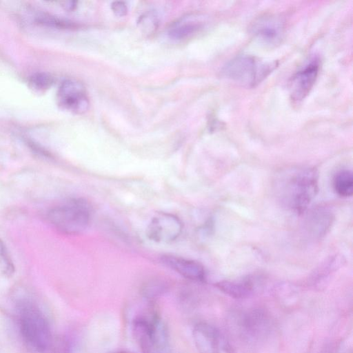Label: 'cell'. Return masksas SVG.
Returning <instances> with one entry per match:
<instances>
[{
	"label": "cell",
	"mask_w": 353,
	"mask_h": 353,
	"mask_svg": "<svg viewBox=\"0 0 353 353\" xmlns=\"http://www.w3.org/2000/svg\"><path fill=\"white\" fill-rule=\"evenodd\" d=\"M123 353H130V352H123Z\"/></svg>",
	"instance_id": "cell-22"
},
{
	"label": "cell",
	"mask_w": 353,
	"mask_h": 353,
	"mask_svg": "<svg viewBox=\"0 0 353 353\" xmlns=\"http://www.w3.org/2000/svg\"><path fill=\"white\" fill-rule=\"evenodd\" d=\"M318 191V174L314 168L293 169L279 184L282 201L298 213L304 212Z\"/></svg>",
	"instance_id": "cell-2"
},
{
	"label": "cell",
	"mask_w": 353,
	"mask_h": 353,
	"mask_svg": "<svg viewBox=\"0 0 353 353\" xmlns=\"http://www.w3.org/2000/svg\"><path fill=\"white\" fill-rule=\"evenodd\" d=\"M52 78L46 73H37L30 79V83L34 89L43 90L48 88L52 83Z\"/></svg>",
	"instance_id": "cell-19"
},
{
	"label": "cell",
	"mask_w": 353,
	"mask_h": 353,
	"mask_svg": "<svg viewBox=\"0 0 353 353\" xmlns=\"http://www.w3.org/2000/svg\"><path fill=\"white\" fill-rule=\"evenodd\" d=\"M192 338L199 353H234L225 336L214 325L199 322L192 330Z\"/></svg>",
	"instance_id": "cell-7"
},
{
	"label": "cell",
	"mask_w": 353,
	"mask_h": 353,
	"mask_svg": "<svg viewBox=\"0 0 353 353\" xmlns=\"http://www.w3.org/2000/svg\"><path fill=\"white\" fill-rule=\"evenodd\" d=\"M131 327L142 353H171L167 327L157 313L136 315Z\"/></svg>",
	"instance_id": "cell-3"
},
{
	"label": "cell",
	"mask_w": 353,
	"mask_h": 353,
	"mask_svg": "<svg viewBox=\"0 0 353 353\" xmlns=\"http://www.w3.org/2000/svg\"><path fill=\"white\" fill-rule=\"evenodd\" d=\"M161 261L183 277L199 282L206 278L204 267L199 262L174 255H163Z\"/></svg>",
	"instance_id": "cell-12"
},
{
	"label": "cell",
	"mask_w": 353,
	"mask_h": 353,
	"mask_svg": "<svg viewBox=\"0 0 353 353\" xmlns=\"http://www.w3.org/2000/svg\"><path fill=\"white\" fill-rule=\"evenodd\" d=\"M91 211L88 203L82 199H71L52 208L48 212L49 222L59 231L77 234L88 226Z\"/></svg>",
	"instance_id": "cell-4"
},
{
	"label": "cell",
	"mask_w": 353,
	"mask_h": 353,
	"mask_svg": "<svg viewBox=\"0 0 353 353\" xmlns=\"http://www.w3.org/2000/svg\"><path fill=\"white\" fill-rule=\"evenodd\" d=\"M17 316L21 336L31 350L46 351L51 342L50 323L43 311L32 300L23 299L17 303Z\"/></svg>",
	"instance_id": "cell-1"
},
{
	"label": "cell",
	"mask_w": 353,
	"mask_h": 353,
	"mask_svg": "<svg viewBox=\"0 0 353 353\" xmlns=\"http://www.w3.org/2000/svg\"><path fill=\"white\" fill-rule=\"evenodd\" d=\"M38 21L39 23L55 28H65L74 27V26L70 21H65L51 16H41L39 18Z\"/></svg>",
	"instance_id": "cell-20"
},
{
	"label": "cell",
	"mask_w": 353,
	"mask_h": 353,
	"mask_svg": "<svg viewBox=\"0 0 353 353\" xmlns=\"http://www.w3.org/2000/svg\"><path fill=\"white\" fill-rule=\"evenodd\" d=\"M59 105L75 114L85 113L89 108V99L83 85L74 80H66L58 91Z\"/></svg>",
	"instance_id": "cell-10"
},
{
	"label": "cell",
	"mask_w": 353,
	"mask_h": 353,
	"mask_svg": "<svg viewBox=\"0 0 353 353\" xmlns=\"http://www.w3.org/2000/svg\"><path fill=\"white\" fill-rule=\"evenodd\" d=\"M183 223L174 214L161 212L151 220L147 230L148 236L159 243H170L181 234Z\"/></svg>",
	"instance_id": "cell-9"
},
{
	"label": "cell",
	"mask_w": 353,
	"mask_h": 353,
	"mask_svg": "<svg viewBox=\"0 0 353 353\" xmlns=\"http://www.w3.org/2000/svg\"><path fill=\"white\" fill-rule=\"evenodd\" d=\"M168 284L159 279H151L143 285L141 293L145 300L152 302L168 290Z\"/></svg>",
	"instance_id": "cell-16"
},
{
	"label": "cell",
	"mask_w": 353,
	"mask_h": 353,
	"mask_svg": "<svg viewBox=\"0 0 353 353\" xmlns=\"http://www.w3.org/2000/svg\"><path fill=\"white\" fill-rule=\"evenodd\" d=\"M0 273L6 277H11L14 273V265L6 245L0 239Z\"/></svg>",
	"instance_id": "cell-18"
},
{
	"label": "cell",
	"mask_w": 353,
	"mask_h": 353,
	"mask_svg": "<svg viewBox=\"0 0 353 353\" xmlns=\"http://www.w3.org/2000/svg\"><path fill=\"white\" fill-rule=\"evenodd\" d=\"M111 7L113 12L119 17L125 16L128 12L126 4L122 1H114Z\"/></svg>",
	"instance_id": "cell-21"
},
{
	"label": "cell",
	"mask_w": 353,
	"mask_h": 353,
	"mask_svg": "<svg viewBox=\"0 0 353 353\" xmlns=\"http://www.w3.org/2000/svg\"><path fill=\"white\" fill-rule=\"evenodd\" d=\"M333 187L336 193L342 197L353 194V175L351 171L343 170L338 172L333 179Z\"/></svg>",
	"instance_id": "cell-15"
},
{
	"label": "cell",
	"mask_w": 353,
	"mask_h": 353,
	"mask_svg": "<svg viewBox=\"0 0 353 353\" xmlns=\"http://www.w3.org/2000/svg\"><path fill=\"white\" fill-rule=\"evenodd\" d=\"M208 22L207 17L203 14L185 16L173 23L168 30V35L174 40H183L201 31Z\"/></svg>",
	"instance_id": "cell-13"
},
{
	"label": "cell",
	"mask_w": 353,
	"mask_h": 353,
	"mask_svg": "<svg viewBox=\"0 0 353 353\" xmlns=\"http://www.w3.org/2000/svg\"><path fill=\"white\" fill-rule=\"evenodd\" d=\"M225 294L235 299H243L251 295L254 284L250 279L241 280H224L215 284Z\"/></svg>",
	"instance_id": "cell-14"
},
{
	"label": "cell",
	"mask_w": 353,
	"mask_h": 353,
	"mask_svg": "<svg viewBox=\"0 0 353 353\" xmlns=\"http://www.w3.org/2000/svg\"><path fill=\"white\" fill-rule=\"evenodd\" d=\"M234 326L238 336L249 344L265 339L272 329V321L268 314L260 308L249 309L237 314Z\"/></svg>",
	"instance_id": "cell-6"
},
{
	"label": "cell",
	"mask_w": 353,
	"mask_h": 353,
	"mask_svg": "<svg viewBox=\"0 0 353 353\" xmlns=\"http://www.w3.org/2000/svg\"><path fill=\"white\" fill-rule=\"evenodd\" d=\"M311 228L314 233L321 236L326 233L332 223V216L330 213L325 210L314 212L311 216Z\"/></svg>",
	"instance_id": "cell-17"
},
{
	"label": "cell",
	"mask_w": 353,
	"mask_h": 353,
	"mask_svg": "<svg viewBox=\"0 0 353 353\" xmlns=\"http://www.w3.org/2000/svg\"><path fill=\"white\" fill-rule=\"evenodd\" d=\"M319 70V61L313 58L298 70L290 81V95L295 101H301L313 88Z\"/></svg>",
	"instance_id": "cell-11"
},
{
	"label": "cell",
	"mask_w": 353,
	"mask_h": 353,
	"mask_svg": "<svg viewBox=\"0 0 353 353\" xmlns=\"http://www.w3.org/2000/svg\"><path fill=\"white\" fill-rule=\"evenodd\" d=\"M284 31L283 20L280 17L272 14L259 17L250 27L252 36L261 43L270 47L280 44Z\"/></svg>",
	"instance_id": "cell-8"
},
{
	"label": "cell",
	"mask_w": 353,
	"mask_h": 353,
	"mask_svg": "<svg viewBox=\"0 0 353 353\" xmlns=\"http://www.w3.org/2000/svg\"><path fill=\"white\" fill-rule=\"evenodd\" d=\"M277 66L274 61H265L252 55L241 54L229 61L223 68L224 77L247 88L260 83Z\"/></svg>",
	"instance_id": "cell-5"
}]
</instances>
